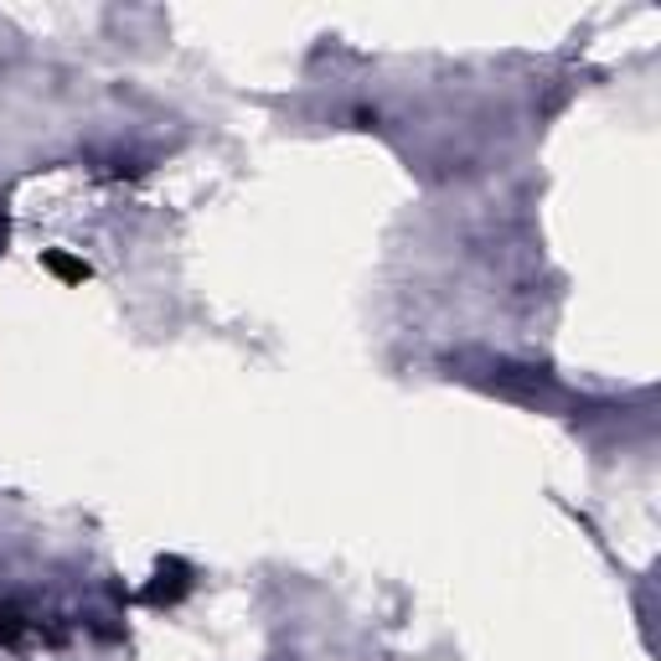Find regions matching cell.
Segmentation results:
<instances>
[{"instance_id":"1","label":"cell","mask_w":661,"mask_h":661,"mask_svg":"<svg viewBox=\"0 0 661 661\" xmlns=\"http://www.w3.org/2000/svg\"><path fill=\"white\" fill-rule=\"evenodd\" d=\"M47 269H53L57 279H89V264H78V258H68V254H47Z\"/></svg>"}]
</instances>
